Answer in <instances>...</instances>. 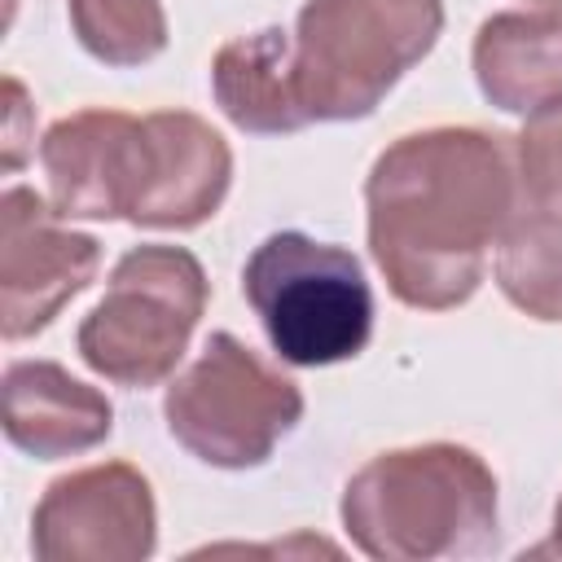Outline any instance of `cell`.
<instances>
[{"instance_id": "1", "label": "cell", "mask_w": 562, "mask_h": 562, "mask_svg": "<svg viewBox=\"0 0 562 562\" xmlns=\"http://www.w3.org/2000/svg\"><path fill=\"white\" fill-rule=\"evenodd\" d=\"M364 211L386 290L417 312L461 307L522 211L514 136L474 123L404 132L373 158Z\"/></svg>"}, {"instance_id": "2", "label": "cell", "mask_w": 562, "mask_h": 562, "mask_svg": "<svg viewBox=\"0 0 562 562\" xmlns=\"http://www.w3.org/2000/svg\"><path fill=\"white\" fill-rule=\"evenodd\" d=\"M342 531L378 562L479 558L496 544V474L448 439L369 457L342 487Z\"/></svg>"}, {"instance_id": "3", "label": "cell", "mask_w": 562, "mask_h": 562, "mask_svg": "<svg viewBox=\"0 0 562 562\" xmlns=\"http://www.w3.org/2000/svg\"><path fill=\"white\" fill-rule=\"evenodd\" d=\"M439 31L443 0H303L290 35V75L303 119H369L439 44Z\"/></svg>"}, {"instance_id": "4", "label": "cell", "mask_w": 562, "mask_h": 562, "mask_svg": "<svg viewBox=\"0 0 562 562\" xmlns=\"http://www.w3.org/2000/svg\"><path fill=\"white\" fill-rule=\"evenodd\" d=\"M241 294L259 316L272 351L299 369L356 360L373 334V290L364 263L299 228L263 237L246 268Z\"/></svg>"}, {"instance_id": "5", "label": "cell", "mask_w": 562, "mask_h": 562, "mask_svg": "<svg viewBox=\"0 0 562 562\" xmlns=\"http://www.w3.org/2000/svg\"><path fill=\"white\" fill-rule=\"evenodd\" d=\"M211 281L193 250L145 241L119 255L105 294L79 321V360L114 386H158L176 373L206 312Z\"/></svg>"}, {"instance_id": "6", "label": "cell", "mask_w": 562, "mask_h": 562, "mask_svg": "<svg viewBox=\"0 0 562 562\" xmlns=\"http://www.w3.org/2000/svg\"><path fill=\"white\" fill-rule=\"evenodd\" d=\"M162 417L189 457L215 470H255L303 422V391L237 334L215 329L167 386Z\"/></svg>"}, {"instance_id": "7", "label": "cell", "mask_w": 562, "mask_h": 562, "mask_svg": "<svg viewBox=\"0 0 562 562\" xmlns=\"http://www.w3.org/2000/svg\"><path fill=\"white\" fill-rule=\"evenodd\" d=\"M101 241L61 224L57 206L26 184L0 198V329L9 342L48 329L61 307L92 285Z\"/></svg>"}, {"instance_id": "8", "label": "cell", "mask_w": 562, "mask_h": 562, "mask_svg": "<svg viewBox=\"0 0 562 562\" xmlns=\"http://www.w3.org/2000/svg\"><path fill=\"white\" fill-rule=\"evenodd\" d=\"M154 544V487L127 461H97L53 479L31 518L40 562H140Z\"/></svg>"}, {"instance_id": "9", "label": "cell", "mask_w": 562, "mask_h": 562, "mask_svg": "<svg viewBox=\"0 0 562 562\" xmlns=\"http://www.w3.org/2000/svg\"><path fill=\"white\" fill-rule=\"evenodd\" d=\"M145 114L83 105L61 114L40 140L48 202L61 220H127L145 189Z\"/></svg>"}, {"instance_id": "10", "label": "cell", "mask_w": 562, "mask_h": 562, "mask_svg": "<svg viewBox=\"0 0 562 562\" xmlns=\"http://www.w3.org/2000/svg\"><path fill=\"white\" fill-rule=\"evenodd\" d=\"M149 158L145 189L132 215L136 228H198L206 224L233 184V149L228 140L189 110H154L145 114Z\"/></svg>"}, {"instance_id": "11", "label": "cell", "mask_w": 562, "mask_h": 562, "mask_svg": "<svg viewBox=\"0 0 562 562\" xmlns=\"http://www.w3.org/2000/svg\"><path fill=\"white\" fill-rule=\"evenodd\" d=\"M114 404L57 360H13L4 369V435L35 461H61L105 443Z\"/></svg>"}, {"instance_id": "12", "label": "cell", "mask_w": 562, "mask_h": 562, "mask_svg": "<svg viewBox=\"0 0 562 562\" xmlns=\"http://www.w3.org/2000/svg\"><path fill=\"white\" fill-rule=\"evenodd\" d=\"M479 92L509 114H531L562 97V0L501 9L474 35Z\"/></svg>"}, {"instance_id": "13", "label": "cell", "mask_w": 562, "mask_h": 562, "mask_svg": "<svg viewBox=\"0 0 562 562\" xmlns=\"http://www.w3.org/2000/svg\"><path fill=\"white\" fill-rule=\"evenodd\" d=\"M211 92L224 119L250 136H285L307 127L294 97L285 26H259L220 44L211 57Z\"/></svg>"}, {"instance_id": "14", "label": "cell", "mask_w": 562, "mask_h": 562, "mask_svg": "<svg viewBox=\"0 0 562 562\" xmlns=\"http://www.w3.org/2000/svg\"><path fill=\"white\" fill-rule=\"evenodd\" d=\"M496 285L531 321H562V220L518 211L496 241Z\"/></svg>"}, {"instance_id": "15", "label": "cell", "mask_w": 562, "mask_h": 562, "mask_svg": "<svg viewBox=\"0 0 562 562\" xmlns=\"http://www.w3.org/2000/svg\"><path fill=\"white\" fill-rule=\"evenodd\" d=\"M66 18L79 48L114 70L145 66L167 48L162 0H66Z\"/></svg>"}, {"instance_id": "16", "label": "cell", "mask_w": 562, "mask_h": 562, "mask_svg": "<svg viewBox=\"0 0 562 562\" xmlns=\"http://www.w3.org/2000/svg\"><path fill=\"white\" fill-rule=\"evenodd\" d=\"M522 211L562 220V97L531 110L514 136Z\"/></svg>"}, {"instance_id": "17", "label": "cell", "mask_w": 562, "mask_h": 562, "mask_svg": "<svg viewBox=\"0 0 562 562\" xmlns=\"http://www.w3.org/2000/svg\"><path fill=\"white\" fill-rule=\"evenodd\" d=\"M4 92H9V127H4V171H18L22 167V158H26V149H22V119L31 114V105H26V88L9 75L4 79Z\"/></svg>"}, {"instance_id": "18", "label": "cell", "mask_w": 562, "mask_h": 562, "mask_svg": "<svg viewBox=\"0 0 562 562\" xmlns=\"http://www.w3.org/2000/svg\"><path fill=\"white\" fill-rule=\"evenodd\" d=\"M544 553H562V496H558V505H553V540L544 544Z\"/></svg>"}, {"instance_id": "19", "label": "cell", "mask_w": 562, "mask_h": 562, "mask_svg": "<svg viewBox=\"0 0 562 562\" xmlns=\"http://www.w3.org/2000/svg\"><path fill=\"white\" fill-rule=\"evenodd\" d=\"M9 4H13V0H9Z\"/></svg>"}, {"instance_id": "20", "label": "cell", "mask_w": 562, "mask_h": 562, "mask_svg": "<svg viewBox=\"0 0 562 562\" xmlns=\"http://www.w3.org/2000/svg\"><path fill=\"white\" fill-rule=\"evenodd\" d=\"M540 4H544V0H540Z\"/></svg>"}]
</instances>
